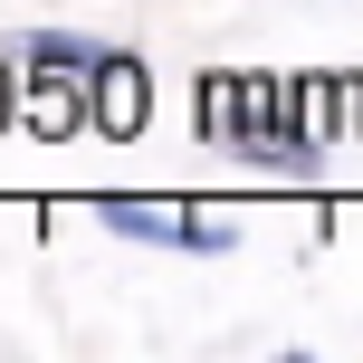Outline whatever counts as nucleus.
Instances as JSON below:
<instances>
[{
	"mask_svg": "<svg viewBox=\"0 0 363 363\" xmlns=\"http://www.w3.org/2000/svg\"><path fill=\"white\" fill-rule=\"evenodd\" d=\"M201 125L220 134L230 153L268 172H315V115H306V77H201Z\"/></svg>",
	"mask_w": 363,
	"mask_h": 363,
	"instance_id": "nucleus-1",
	"label": "nucleus"
},
{
	"mask_svg": "<svg viewBox=\"0 0 363 363\" xmlns=\"http://www.w3.org/2000/svg\"><path fill=\"white\" fill-rule=\"evenodd\" d=\"M96 220H106L115 239H144V249H191V258L230 249V220L182 211V201H144V191H96Z\"/></svg>",
	"mask_w": 363,
	"mask_h": 363,
	"instance_id": "nucleus-2",
	"label": "nucleus"
},
{
	"mask_svg": "<svg viewBox=\"0 0 363 363\" xmlns=\"http://www.w3.org/2000/svg\"><path fill=\"white\" fill-rule=\"evenodd\" d=\"M144 115H153L144 57H125V48H115L106 67H96V134H106V144H125V134H144Z\"/></svg>",
	"mask_w": 363,
	"mask_h": 363,
	"instance_id": "nucleus-3",
	"label": "nucleus"
},
{
	"mask_svg": "<svg viewBox=\"0 0 363 363\" xmlns=\"http://www.w3.org/2000/svg\"><path fill=\"white\" fill-rule=\"evenodd\" d=\"M106 38H86V29H29V38H19V67H67V77H96V67H106Z\"/></svg>",
	"mask_w": 363,
	"mask_h": 363,
	"instance_id": "nucleus-4",
	"label": "nucleus"
},
{
	"mask_svg": "<svg viewBox=\"0 0 363 363\" xmlns=\"http://www.w3.org/2000/svg\"><path fill=\"white\" fill-rule=\"evenodd\" d=\"M10 115H19V86H10V57H0V134H10Z\"/></svg>",
	"mask_w": 363,
	"mask_h": 363,
	"instance_id": "nucleus-5",
	"label": "nucleus"
}]
</instances>
